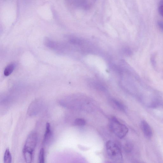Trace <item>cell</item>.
<instances>
[{
  "label": "cell",
  "mask_w": 163,
  "mask_h": 163,
  "mask_svg": "<svg viewBox=\"0 0 163 163\" xmlns=\"http://www.w3.org/2000/svg\"><path fill=\"white\" fill-rule=\"evenodd\" d=\"M113 106L116 109L121 111H125V107L120 102L116 100H112L111 101Z\"/></svg>",
  "instance_id": "ba28073f"
},
{
  "label": "cell",
  "mask_w": 163,
  "mask_h": 163,
  "mask_svg": "<svg viewBox=\"0 0 163 163\" xmlns=\"http://www.w3.org/2000/svg\"><path fill=\"white\" fill-rule=\"evenodd\" d=\"M141 129L144 135L146 138H150L153 136V131L151 126L145 120H143L141 123Z\"/></svg>",
  "instance_id": "5b68a950"
},
{
  "label": "cell",
  "mask_w": 163,
  "mask_h": 163,
  "mask_svg": "<svg viewBox=\"0 0 163 163\" xmlns=\"http://www.w3.org/2000/svg\"><path fill=\"white\" fill-rule=\"evenodd\" d=\"M41 102L39 100L34 101L30 105L28 109V113L30 116L36 115L38 112L41 107Z\"/></svg>",
  "instance_id": "277c9868"
},
{
  "label": "cell",
  "mask_w": 163,
  "mask_h": 163,
  "mask_svg": "<svg viewBox=\"0 0 163 163\" xmlns=\"http://www.w3.org/2000/svg\"><path fill=\"white\" fill-rule=\"evenodd\" d=\"M86 121L84 119L81 118H78L76 119L74 122V124L76 126H82L86 124Z\"/></svg>",
  "instance_id": "8fae6325"
},
{
  "label": "cell",
  "mask_w": 163,
  "mask_h": 163,
  "mask_svg": "<svg viewBox=\"0 0 163 163\" xmlns=\"http://www.w3.org/2000/svg\"><path fill=\"white\" fill-rule=\"evenodd\" d=\"M39 161L40 163L45 162V151L43 148L40 149L39 156Z\"/></svg>",
  "instance_id": "7c38bea8"
},
{
  "label": "cell",
  "mask_w": 163,
  "mask_h": 163,
  "mask_svg": "<svg viewBox=\"0 0 163 163\" xmlns=\"http://www.w3.org/2000/svg\"><path fill=\"white\" fill-rule=\"evenodd\" d=\"M12 157L10 151L8 149H6L5 152L4 157V161L5 163H11Z\"/></svg>",
  "instance_id": "9c48e42d"
},
{
  "label": "cell",
  "mask_w": 163,
  "mask_h": 163,
  "mask_svg": "<svg viewBox=\"0 0 163 163\" xmlns=\"http://www.w3.org/2000/svg\"><path fill=\"white\" fill-rule=\"evenodd\" d=\"M52 135V130H51L50 124L49 123H47L46 124V128L43 137V143L46 144L48 143Z\"/></svg>",
  "instance_id": "8992f818"
},
{
  "label": "cell",
  "mask_w": 163,
  "mask_h": 163,
  "mask_svg": "<svg viewBox=\"0 0 163 163\" xmlns=\"http://www.w3.org/2000/svg\"><path fill=\"white\" fill-rule=\"evenodd\" d=\"M16 67L14 63L10 64L6 67L4 72V74L5 76H8L10 75L13 72Z\"/></svg>",
  "instance_id": "52a82bcc"
},
{
  "label": "cell",
  "mask_w": 163,
  "mask_h": 163,
  "mask_svg": "<svg viewBox=\"0 0 163 163\" xmlns=\"http://www.w3.org/2000/svg\"><path fill=\"white\" fill-rule=\"evenodd\" d=\"M158 11L160 14L163 17V6H159Z\"/></svg>",
  "instance_id": "9a60e30c"
},
{
  "label": "cell",
  "mask_w": 163,
  "mask_h": 163,
  "mask_svg": "<svg viewBox=\"0 0 163 163\" xmlns=\"http://www.w3.org/2000/svg\"><path fill=\"white\" fill-rule=\"evenodd\" d=\"M160 6H163V0H161L159 3Z\"/></svg>",
  "instance_id": "2e32d148"
},
{
  "label": "cell",
  "mask_w": 163,
  "mask_h": 163,
  "mask_svg": "<svg viewBox=\"0 0 163 163\" xmlns=\"http://www.w3.org/2000/svg\"><path fill=\"white\" fill-rule=\"evenodd\" d=\"M109 126L112 131L120 139L124 138L128 133L129 129L127 127L120 122L116 117H113L111 118Z\"/></svg>",
  "instance_id": "3957f363"
},
{
  "label": "cell",
  "mask_w": 163,
  "mask_h": 163,
  "mask_svg": "<svg viewBox=\"0 0 163 163\" xmlns=\"http://www.w3.org/2000/svg\"><path fill=\"white\" fill-rule=\"evenodd\" d=\"M91 83L93 87L98 90L103 91L105 90L104 86L98 82H91Z\"/></svg>",
  "instance_id": "30bf717a"
},
{
  "label": "cell",
  "mask_w": 163,
  "mask_h": 163,
  "mask_svg": "<svg viewBox=\"0 0 163 163\" xmlns=\"http://www.w3.org/2000/svg\"><path fill=\"white\" fill-rule=\"evenodd\" d=\"M38 141L36 133L33 132L28 136L23 149V153L25 160L28 163L32 162L34 153Z\"/></svg>",
  "instance_id": "6da1fadb"
},
{
  "label": "cell",
  "mask_w": 163,
  "mask_h": 163,
  "mask_svg": "<svg viewBox=\"0 0 163 163\" xmlns=\"http://www.w3.org/2000/svg\"><path fill=\"white\" fill-rule=\"evenodd\" d=\"M158 25L159 28L162 31H163V22L159 21L158 22Z\"/></svg>",
  "instance_id": "5bb4252c"
},
{
  "label": "cell",
  "mask_w": 163,
  "mask_h": 163,
  "mask_svg": "<svg viewBox=\"0 0 163 163\" xmlns=\"http://www.w3.org/2000/svg\"><path fill=\"white\" fill-rule=\"evenodd\" d=\"M106 149L108 157L112 161L116 163L123 162L122 151L117 143L111 140H109L106 144Z\"/></svg>",
  "instance_id": "7a4b0ae2"
},
{
  "label": "cell",
  "mask_w": 163,
  "mask_h": 163,
  "mask_svg": "<svg viewBox=\"0 0 163 163\" xmlns=\"http://www.w3.org/2000/svg\"><path fill=\"white\" fill-rule=\"evenodd\" d=\"M69 42L72 44L79 45L82 43V41L76 38H72L70 39Z\"/></svg>",
  "instance_id": "4fadbf2b"
}]
</instances>
